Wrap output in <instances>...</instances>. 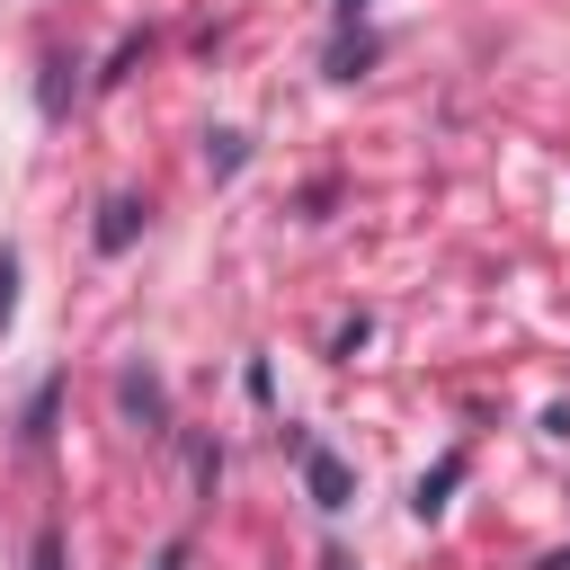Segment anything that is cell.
<instances>
[{
    "label": "cell",
    "instance_id": "obj_1",
    "mask_svg": "<svg viewBox=\"0 0 570 570\" xmlns=\"http://www.w3.org/2000/svg\"><path fill=\"white\" fill-rule=\"evenodd\" d=\"M116 401H125V419H134L142 436H160V428H169V392H160V374H151V365H125Z\"/></svg>",
    "mask_w": 570,
    "mask_h": 570
},
{
    "label": "cell",
    "instance_id": "obj_2",
    "mask_svg": "<svg viewBox=\"0 0 570 570\" xmlns=\"http://www.w3.org/2000/svg\"><path fill=\"white\" fill-rule=\"evenodd\" d=\"M134 232H142V205H134V196H107V205H98V249L116 258V249H134Z\"/></svg>",
    "mask_w": 570,
    "mask_h": 570
},
{
    "label": "cell",
    "instance_id": "obj_3",
    "mask_svg": "<svg viewBox=\"0 0 570 570\" xmlns=\"http://www.w3.org/2000/svg\"><path fill=\"white\" fill-rule=\"evenodd\" d=\"M454 481H463V454H445V463H436V472L419 481V499H410V508H419V517H436V508L454 499Z\"/></svg>",
    "mask_w": 570,
    "mask_h": 570
},
{
    "label": "cell",
    "instance_id": "obj_4",
    "mask_svg": "<svg viewBox=\"0 0 570 570\" xmlns=\"http://www.w3.org/2000/svg\"><path fill=\"white\" fill-rule=\"evenodd\" d=\"M365 62H374V45H365V36H347V45H338V53H330V71H338V80H356V71H365Z\"/></svg>",
    "mask_w": 570,
    "mask_h": 570
},
{
    "label": "cell",
    "instance_id": "obj_5",
    "mask_svg": "<svg viewBox=\"0 0 570 570\" xmlns=\"http://www.w3.org/2000/svg\"><path fill=\"white\" fill-rule=\"evenodd\" d=\"M205 160H214V178H232V169H240V134H214V142H205Z\"/></svg>",
    "mask_w": 570,
    "mask_h": 570
},
{
    "label": "cell",
    "instance_id": "obj_6",
    "mask_svg": "<svg viewBox=\"0 0 570 570\" xmlns=\"http://www.w3.org/2000/svg\"><path fill=\"white\" fill-rule=\"evenodd\" d=\"M45 436H53V383H45V392H36V410H27V445H45Z\"/></svg>",
    "mask_w": 570,
    "mask_h": 570
},
{
    "label": "cell",
    "instance_id": "obj_7",
    "mask_svg": "<svg viewBox=\"0 0 570 570\" xmlns=\"http://www.w3.org/2000/svg\"><path fill=\"white\" fill-rule=\"evenodd\" d=\"M9 312H18V258L0 249V330H9Z\"/></svg>",
    "mask_w": 570,
    "mask_h": 570
},
{
    "label": "cell",
    "instance_id": "obj_8",
    "mask_svg": "<svg viewBox=\"0 0 570 570\" xmlns=\"http://www.w3.org/2000/svg\"><path fill=\"white\" fill-rule=\"evenodd\" d=\"M36 570H62V534H36Z\"/></svg>",
    "mask_w": 570,
    "mask_h": 570
},
{
    "label": "cell",
    "instance_id": "obj_9",
    "mask_svg": "<svg viewBox=\"0 0 570 570\" xmlns=\"http://www.w3.org/2000/svg\"><path fill=\"white\" fill-rule=\"evenodd\" d=\"M534 570H570V552H543V561H534Z\"/></svg>",
    "mask_w": 570,
    "mask_h": 570
},
{
    "label": "cell",
    "instance_id": "obj_10",
    "mask_svg": "<svg viewBox=\"0 0 570 570\" xmlns=\"http://www.w3.org/2000/svg\"><path fill=\"white\" fill-rule=\"evenodd\" d=\"M178 561H187V543H169V552H160V570H178Z\"/></svg>",
    "mask_w": 570,
    "mask_h": 570
},
{
    "label": "cell",
    "instance_id": "obj_11",
    "mask_svg": "<svg viewBox=\"0 0 570 570\" xmlns=\"http://www.w3.org/2000/svg\"><path fill=\"white\" fill-rule=\"evenodd\" d=\"M338 9H347V18H356V0H338Z\"/></svg>",
    "mask_w": 570,
    "mask_h": 570
}]
</instances>
